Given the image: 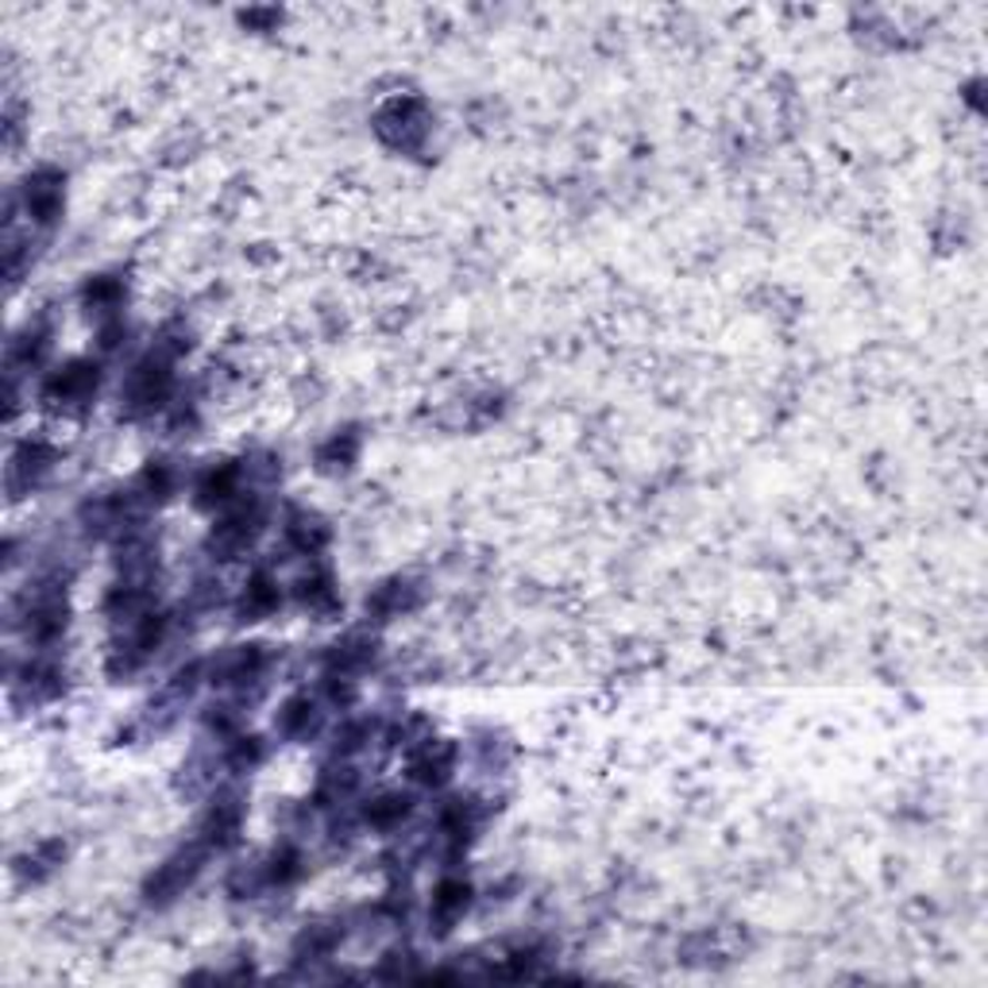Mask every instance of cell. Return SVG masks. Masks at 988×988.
Returning <instances> with one entry per match:
<instances>
[{"instance_id": "obj_1", "label": "cell", "mask_w": 988, "mask_h": 988, "mask_svg": "<svg viewBox=\"0 0 988 988\" xmlns=\"http://www.w3.org/2000/svg\"><path fill=\"white\" fill-rule=\"evenodd\" d=\"M209 854H213V849H209L201 838H193L190 846H182L178 854H170L167 861L148 877V885H143V896H148V904H170V900H178V896H182L185 888L198 880V873L205 869V857Z\"/></svg>"}, {"instance_id": "obj_2", "label": "cell", "mask_w": 988, "mask_h": 988, "mask_svg": "<svg viewBox=\"0 0 988 988\" xmlns=\"http://www.w3.org/2000/svg\"><path fill=\"white\" fill-rule=\"evenodd\" d=\"M97 386H101V367L89 360H74L67 367L51 371L43 383V402L62 410H82L97 399Z\"/></svg>"}, {"instance_id": "obj_3", "label": "cell", "mask_w": 988, "mask_h": 988, "mask_svg": "<svg viewBox=\"0 0 988 988\" xmlns=\"http://www.w3.org/2000/svg\"><path fill=\"white\" fill-rule=\"evenodd\" d=\"M20 201H23V213H28L31 224H39V229H51V224L62 216V201H67V178H62L54 167L31 170L28 182L20 185Z\"/></svg>"}, {"instance_id": "obj_4", "label": "cell", "mask_w": 988, "mask_h": 988, "mask_svg": "<svg viewBox=\"0 0 988 988\" xmlns=\"http://www.w3.org/2000/svg\"><path fill=\"white\" fill-rule=\"evenodd\" d=\"M240 830H244V804H240L236 792H221V796L209 804V811L201 815L198 838L216 854V849L236 846Z\"/></svg>"}, {"instance_id": "obj_5", "label": "cell", "mask_w": 988, "mask_h": 988, "mask_svg": "<svg viewBox=\"0 0 988 988\" xmlns=\"http://www.w3.org/2000/svg\"><path fill=\"white\" fill-rule=\"evenodd\" d=\"M379 135H383L391 148H417L425 140V104L417 97H399L391 101L383 112H379Z\"/></svg>"}, {"instance_id": "obj_6", "label": "cell", "mask_w": 988, "mask_h": 988, "mask_svg": "<svg viewBox=\"0 0 988 988\" xmlns=\"http://www.w3.org/2000/svg\"><path fill=\"white\" fill-rule=\"evenodd\" d=\"M205 668H209V684L213 687H248V684H255L266 668L263 645H232V649H224L221 657L209 661Z\"/></svg>"}, {"instance_id": "obj_7", "label": "cell", "mask_w": 988, "mask_h": 988, "mask_svg": "<svg viewBox=\"0 0 988 988\" xmlns=\"http://www.w3.org/2000/svg\"><path fill=\"white\" fill-rule=\"evenodd\" d=\"M54 448L47 441H23L20 448L12 452V460H8V491L20 494V491H31L43 483V475L54 467Z\"/></svg>"}, {"instance_id": "obj_8", "label": "cell", "mask_w": 988, "mask_h": 988, "mask_svg": "<svg viewBox=\"0 0 988 988\" xmlns=\"http://www.w3.org/2000/svg\"><path fill=\"white\" fill-rule=\"evenodd\" d=\"M467 904H472V885L460 877H444L433 893V911H429L436 923V930H452V923L467 911Z\"/></svg>"}, {"instance_id": "obj_9", "label": "cell", "mask_w": 988, "mask_h": 988, "mask_svg": "<svg viewBox=\"0 0 988 988\" xmlns=\"http://www.w3.org/2000/svg\"><path fill=\"white\" fill-rule=\"evenodd\" d=\"M282 603V591H279V579L271 576V572H255L248 583H244V598H240V614H244V622H259L266 618V614H274Z\"/></svg>"}, {"instance_id": "obj_10", "label": "cell", "mask_w": 988, "mask_h": 988, "mask_svg": "<svg viewBox=\"0 0 988 988\" xmlns=\"http://www.w3.org/2000/svg\"><path fill=\"white\" fill-rule=\"evenodd\" d=\"M410 811H413V799L406 792H383V796L367 799V807H363V823H367L371 830H394V826H402L410 819Z\"/></svg>"}, {"instance_id": "obj_11", "label": "cell", "mask_w": 988, "mask_h": 988, "mask_svg": "<svg viewBox=\"0 0 988 988\" xmlns=\"http://www.w3.org/2000/svg\"><path fill=\"white\" fill-rule=\"evenodd\" d=\"M413 780L425 784V788H441L444 780L452 776V749L448 745H433V738H429L425 745H421V753L413 757Z\"/></svg>"}, {"instance_id": "obj_12", "label": "cell", "mask_w": 988, "mask_h": 988, "mask_svg": "<svg viewBox=\"0 0 988 988\" xmlns=\"http://www.w3.org/2000/svg\"><path fill=\"white\" fill-rule=\"evenodd\" d=\"M317 703L310 699V695H294V699H286V707L279 710V718H274V726H279V734H286V738H305L310 730H317Z\"/></svg>"}, {"instance_id": "obj_13", "label": "cell", "mask_w": 988, "mask_h": 988, "mask_svg": "<svg viewBox=\"0 0 988 988\" xmlns=\"http://www.w3.org/2000/svg\"><path fill=\"white\" fill-rule=\"evenodd\" d=\"M413 603H417V587H413L410 579H391V583H383V587H375V595L367 598V614H375V618H394V614L410 611Z\"/></svg>"}, {"instance_id": "obj_14", "label": "cell", "mask_w": 988, "mask_h": 988, "mask_svg": "<svg viewBox=\"0 0 988 988\" xmlns=\"http://www.w3.org/2000/svg\"><path fill=\"white\" fill-rule=\"evenodd\" d=\"M340 935H344V930H340L336 923H313L310 930H302V935H298L294 954H298V958H329V954L336 950Z\"/></svg>"}, {"instance_id": "obj_15", "label": "cell", "mask_w": 988, "mask_h": 988, "mask_svg": "<svg viewBox=\"0 0 988 988\" xmlns=\"http://www.w3.org/2000/svg\"><path fill=\"white\" fill-rule=\"evenodd\" d=\"M174 467L170 464H148L140 472V480H135V494H140V502H167L170 494H174Z\"/></svg>"}, {"instance_id": "obj_16", "label": "cell", "mask_w": 988, "mask_h": 988, "mask_svg": "<svg viewBox=\"0 0 988 988\" xmlns=\"http://www.w3.org/2000/svg\"><path fill=\"white\" fill-rule=\"evenodd\" d=\"M298 598H302L310 611H332L336 606V591H332V576L329 572H310V576H302V583H298Z\"/></svg>"}, {"instance_id": "obj_17", "label": "cell", "mask_w": 988, "mask_h": 988, "mask_svg": "<svg viewBox=\"0 0 988 988\" xmlns=\"http://www.w3.org/2000/svg\"><path fill=\"white\" fill-rule=\"evenodd\" d=\"M120 298H124V286H120L117 279H93L82 290V302L89 305V310L104 313V317H112V313H117Z\"/></svg>"}, {"instance_id": "obj_18", "label": "cell", "mask_w": 988, "mask_h": 988, "mask_svg": "<svg viewBox=\"0 0 988 988\" xmlns=\"http://www.w3.org/2000/svg\"><path fill=\"white\" fill-rule=\"evenodd\" d=\"M224 760H229L232 773H251V768L263 760V742H259V738H232Z\"/></svg>"}]
</instances>
